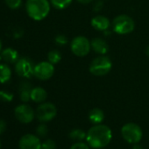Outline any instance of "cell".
<instances>
[{"label": "cell", "instance_id": "cell-1", "mask_svg": "<svg viewBox=\"0 0 149 149\" xmlns=\"http://www.w3.org/2000/svg\"><path fill=\"white\" fill-rule=\"evenodd\" d=\"M111 131L107 125L97 124L88 131L86 139L90 146L100 149L105 147L111 142Z\"/></svg>", "mask_w": 149, "mask_h": 149}, {"label": "cell", "instance_id": "cell-2", "mask_svg": "<svg viewBox=\"0 0 149 149\" xmlns=\"http://www.w3.org/2000/svg\"><path fill=\"white\" fill-rule=\"evenodd\" d=\"M26 12L32 19L42 20L50 13V2L48 0H27Z\"/></svg>", "mask_w": 149, "mask_h": 149}, {"label": "cell", "instance_id": "cell-3", "mask_svg": "<svg viewBox=\"0 0 149 149\" xmlns=\"http://www.w3.org/2000/svg\"><path fill=\"white\" fill-rule=\"evenodd\" d=\"M112 68L111 59L105 55L96 57L90 64V72L96 77H104L107 74Z\"/></svg>", "mask_w": 149, "mask_h": 149}, {"label": "cell", "instance_id": "cell-4", "mask_svg": "<svg viewBox=\"0 0 149 149\" xmlns=\"http://www.w3.org/2000/svg\"><path fill=\"white\" fill-rule=\"evenodd\" d=\"M135 23L133 19L125 14L117 16L112 21V29L118 34H127L134 30Z\"/></svg>", "mask_w": 149, "mask_h": 149}, {"label": "cell", "instance_id": "cell-5", "mask_svg": "<svg viewBox=\"0 0 149 149\" xmlns=\"http://www.w3.org/2000/svg\"><path fill=\"white\" fill-rule=\"evenodd\" d=\"M121 135L123 139L130 144H137L142 139L141 127L134 123H127L121 129Z\"/></svg>", "mask_w": 149, "mask_h": 149}, {"label": "cell", "instance_id": "cell-6", "mask_svg": "<svg viewBox=\"0 0 149 149\" xmlns=\"http://www.w3.org/2000/svg\"><path fill=\"white\" fill-rule=\"evenodd\" d=\"M70 47H71V51L74 55L83 57L90 53L91 49V41L86 37L77 36L72 40Z\"/></svg>", "mask_w": 149, "mask_h": 149}, {"label": "cell", "instance_id": "cell-7", "mask_svg": "<svg viewBox=\"0 0 149 149\" xmlns=\"http://www.w3.org/2000/svg\"><path fill=\"white\" fill-rule=\"evenodd\" d=\"M57 109L52 103H41L36 109L35 116L41 123L49 122L55 118Z\"/></svg>", "mask_w": 149, "mask_h": 149}, {"label": "cell", "instance_id": "cell-8", "mask_svg": "<svg viewBox=\"0 0 149 149\" xmlns=\"http://www.w3.org/2000/svg\"><path fill=\"white\" fill-rule=\"evenodd\" d=\"M34 66L33 62L28 57H21L14 64V69L19 77L30 78L33 76Z\"/></svg>", "mask_w": 149, "mask_h": 149}, {"label": "cell", "instance_id": "cell-9", "mask_svg": "<svg viewBox=\"0 0 149 149\" xmlns=\"http://www.w3.org/2000/svg\"><path fill=\"white\" fill-rule=\"evenodd\" d=\"M54 73V64L47 61H40L34 66L33 77L41 81H47L50 79Z\"/></svg>", "mask_w": 149, "mask_h": 149}, {"label": "cell", "instance_id": "cell-10", "mask_svg": "<svg viewBox=\"0 0 149 149\" xmlns=\"http://www.w3.org/2000/svg\"><path fill=\"white\" fill-rule=\"evenodd\" d=\"M14 115L17 120H19V122L23 124L31 123L33 120L34 117H36L35 111H33V109L30 105L26 104V103L19 104L15 108Z\"/></svg>", "mask_w": 149, "mask_h": 149}, {"label": "cell", "instance_id": "cell-11", "mask_svg": "<svg viewBox=\"0 0 149 149\" xmlns=\"http://www.w3.org/2000/svg\"><path fill=\"white\" fill-rule=\"evenodd\" d=\"M19 146V149H41V142L39 136L27 133L20 138Z\"/></svg>", "mask_w": 149, "mask_h": 149}, {"label": "cell", "instance_id": "cell-12", "mask_svg": "<svg viewBox=\"0 0 149 149\" xmlns=\"http://www.w3.org/2000/svg\"><path fill=\"white\" fill-rule=\"evenodd\" d=\"M0 57L1 59L8 64H15L16 61L19 59V53L13 47H6L2 50L0 53Z\"/></svg>", "mask_w": 149, "mask_h": 149}, {"label": "cell", "instance_id": "cell-13", "mask_svg": "<svg viewBox=\"0 0 149 149\" xmlns=\"http://www.w3.org/2000/svg\"><path fill=\"white\" fill-rule=\"evenodd\" d=\"M91 26L97 31H107L111 26V22L106 17L97 15L91 19Z\"/></svg>", "mask_w": 149, "mask_h": 149}, {"label": "cell", "instance_id": "cell-14", "mask_svg": "<svg viewBox=\"0 0 149 149\" xmlns=\"http://www.w3.org/2000/svg\"><path fill=\"white\" fill-rule=\"evenodd\" d=\"M91 48L96 52L97 54L100 55H104L108 50H109V46L106 43V41L102 39V38H95L91 41Z\"/></svg>", "mask_w": 149, "mask_h": 149}, {"label": "cell", "instance_id": "cell-15", "mask_svg": "<svg viewBox=\"0 0 149 149\" xmlns=\"http://www.w3.org/2000/svg\"><path fill=\"white\" fill-rule=\"evenodd\" d=\"M33 87L32 84L29 82H23L20 84L19 87V97L20 100L23 103H27L31 100V92H32Z\"/></svg>", "mask_w": 149, "mask_h": 149}, {"label": "cell", "instance_id": "cell-16", "mask_svg": "<svg viewBox=\"0 0 149 149\" xmlns=\"http://www.w3.org/2000/svg\"><path fill=\"white\" fill-rule=\"evenodd\" d=\"M47 97V93L45 89L41 87H34L31 92V100L35 103H44Z\"/></svg>", "mask_w": 149, "mask_h": 149}, {"label": "cell", "instance_id": "cell-17", "mask_svg": "<svg viewBox=\"0 0 149 149\" xmlns=\"http://www.w3.org/2000/svg\"><path fill=\"white\" fill-rule=\"evenodd\" d=\"M12 68L8 63H0V84H6L12 78Z\"/></svg>", "mask_w": 149, "mask_h": 149}, {"label": "cell", "instance_id": "cell-18", "mask_svg": "<svg viewBox=\"0 0 149 149\" xmlns=\"http://www.w3.org/2000/svg\"><path fill=\"white\" fill-rule=\"evenodd\" d=\"M89 119L91 123L95 125L101 124L104 119V113L101 109L94 108L89 113Z\"/></svg>", "mask_w": 149, "mask_h": 149}, {"label": "cell", "instance_id": "cell-19", "mask_svg": "<svg viewBox=\"0 0 149 149\" xmlns=\"http://www.w3.org/2000/svg\"><path fill=\"white\" fill-rule=\"evenodd\" d=\"M86 135H87V133H85V132L82 129H74L68 134V136L71 139L76 140L77 142L82 141L84 139H86Z\"/></svg>", "mask_w": 149, "mask_h": 149}, {"label": "cell", "instance_id": "cell-20", "mask_svg": "<svg viewBox=\"0 0 149 149\" xmlns=\"http://www.w3.org/2000/svg\"><path fill=\"white\" fill-rule=\"evenodd\" d=\"M73 0H50V4L56 9L62 10L68 7Z\"/></svg>", "mask_w": 149, "mask_h": 149}, {"label": "cell", "instance_id": "cell-21", "mask_svg": "<svg viewBox=\"0 0 149 149\" xmlns=\"http://www.w3.org/2000/svg\"><path fill=\"white\" fill-rule=\"evenodd\" d=\"M47 60L52 64H57L61 60V54L59 50L54 49L47 54Z\"/></svg>", "mask_w": 149, "mask_h": 149}, {"label": "cell", "instance_id": "cell-22", "mask_svg": "<svg viewBox=\"0 0 149 149\" xmlns=\"http://www.w3.org/2000/svg\"><path fill=\"white\" fill-rule=\"evenodd\" d=\"M13 100V94L7 91H0V101L10 103Z\"/></svg>", "mask_w": 149, "mask_h": 149}, {"label": "cell", "instance_id": "cell-23", "mask_svg": "<svg viewBox=\"0 0 149 149\" xmlns=\"http://www.w3.org/2000/svg\"><path fill=\"white\" fill-rule=\"evenodd\" d=\"M5 3L11 10H17L22 5V0H5Z\"/></svg>", "mask_w": 149, "mask_h": 149}, {"label": "cell", "instance_id": "cell-24", "mask_svg": "<svg viewBox=\"0 0 149 149\" xmlns=\"http://www.w3.org/2000/svg\"><path fill=\"white\" fill-rule=\"evenodd\" d=\"M36 133H37V136H39V137H42V138L46 137L48 133V128H47V125L44 123L40 124L36 128Z\"/></svg>", "mask_w": 149, "mask_h": 149}, {"label": "cell", "instance_id": "cell-25", "mask_svg": "<svg viewBox=\"0 0 149 149\" xmlns=\"http://www.w3.org/2000/svg\"><path fill=\"white\" fill-rule=\"evenodd\" d=\"M56 144L52 139H47L41 143V149H55Z\"/></svg>", "mask_w": 149, "mask_h": 149}, {"label": "cell", "instance_id": "cell-26", "mask_svg": "<svg viewBox=\"0 0 149 149\" xmlns=\"http://www.w3.org/2000/svg\"><path fill=\"white\" fill-rule=\"evenodd\" d=\"M54 41L57 45L59 46H64L68 43V38L63 35V34H59V35H56L55 38H54Z\"/></svg>", "mask_w": 149, "mask_h": 149}, {"label": "cell", "instance_id": "cell-27", "mask_svg": "<svg viewBox=\"0 0 149 149\" xmlns=\"http://www.w3.org/2000/svg\"><path fill=\"white\" fill-rule=\"evenodd\" d=\"M70 149H90V146L86 143H84L82 141H78L77 143H74L71 146Z\"/></svg>", "mask_w": 149, "mask_h": 149}, {"label": "cell", "instance_id": "cell-28", "mask_svg": "<svg viewBox=\"0 0 149 149\" xmlns=\"http://www.w3.org/2000/svg\"><path fill=\"white\" fill-rule=\"evenodd\" d=\"M103 7H104V2L102 0H97V1H96L93 4V11L96 13L101 11L103 9Z\"/></svg>", "mask_w": 149, "mask_h": 149}, {"label": "cell", "instance_id": "cell-29", "mask_svg": "<svg viewBox=\"0 0 149 149\" xmlns=\"http://www.w3.org/2000/svg\"><path fill=\"white\" fill-rule=\"evenodd\" d=\"M6 130V122L3 119H0V135L3 134Z\"/></svg>", "mask_w": 149, "mask_h": 149}, {"label": "cell", "instance_id": "cell-30", "mask_svg": "<svg viewBox=\"0 0 149 149\" xmlns=\"http://www.w3.org/2000/svg\"><path fill=\"white\" fill-rule=\"evenodd\" d=\"M14 38H16V39H18V38H20V37H22V35H23V31L21 30V29H18V30H16V32L14 33Z\"/></svg>", "mask_w": 149, "mask_h": 149}, {"label": "cell", "instance_id": "cell-31", "mask_svg": "<svg viewBox=\"0 0 149 149\" xmlns=\"http://www.w3.org/2000/svg\"><path fill=\"white\" fill-rule=\"evenodd\" d=\"M93 1V0H78V2H80L81 4H90Z\"/></svg>", "mask_w": 149, "mask_h": 149}, {"label": "cell", "instance_id": "cell-32", "mask_svg": "<svg viewBox=\"0 0 149 149\" xmlns=\"http://www.w3.org/2000/svg\"><path fill=\"white\" fill-rule=\"evenodd\" d=\"M132 149H144L140 145H139L138 143L137 144H134L133 146H132Z\"/></svg>", "mask_w": 149, "mask_h": 149}, {"label": "cell", "instance_id": "cell-33", "mask_svg": "<svg viewBox=\"0 0 149 149\" xmlns=\"http://www.w3.org/2000/svg\"><path fill=\"white\" fill-rule=\"evenodd\" d=\"M146 55L147 56H149V46L146 47Z\"/></svg>", "mask_w": 149, "mask_h": 149}, {"label": "cell", "instance_id": "cell-34", "mask_svg": "<svg viewBox=\"0 0 149 149\" xmlns=\"http://www.w3.org/2000/svg\"><path fill=\"white\" fill-rule=\"evenodd\" d=\"M2 41H1V40H0V53H1L2 52Z\"/></svg>", "mask_w": 149, "mask_h": 149}, {"label": "cell", "instance_id": "cell-35", "mask_svg": "<svg viewBox=\"0 0 149 149\" xmlns=\"http://www.w3.org/2000/svg\"><path fill=\"white\" fill-rule=\"evenodd\" d=\"M0 148H1V142H0Z\"/></svg>", "mask_w": 149, "mask_h": 149}]
</instances>
